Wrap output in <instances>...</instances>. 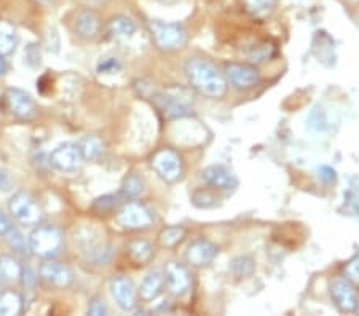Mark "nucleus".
Listing matches in <instances>:
<instances>
[{"instance_id": "f257e3e1", "label": "nucleus", "mask_w": 359, "mask_h": 316, "mask_svg": "<svg viewBox=\"0 0 359 316\" xmlns=\"http://www.w3.org/2000/svg\"><path fill=\"white\" fill-rule=\"evenodd\" d=\"M185 76H187L190 86L203 96L221 99L227 95V77L206 57H190L185 62Z\"/></svg>"}, {"instance_id": "f03ea898", "label": "nucleus", "mask_w": 359, "mask_h": 316, "mask_svg": "<svg viewBox=\"0 0 359 316\" xmlns=\"http://www.w3.org/2000/svg\"><path fill=\"white\" fill-rule=\"evenodd\" d=\"M154 104L166 118H184L194 109L195 97L189 88L184 86H170L152 96Z\"/></svg>"}, {"instance_id": "7ed1b4c3", "label": "nucleus", "mask_w": 359, "mask_h": 316, "mask_svg": "<svg viewBox=\"0 0 359 316\" xmlns=\"http://www.w3.org/2000/svg\"><path fill=\"white\" fill-rule=\"evenodd\" d=\"M29 251L40 259H55L60 254L65 245V233L62 230L53 226V224H45L37 226L29 235Z\"/></svg>"}, {"instance_id": "20e7f679", "label": "nucleus", "mask_w": 359, "mask_h": 316, "mask_svg": "<svg viewBox=\"0 0 359 316\" xmlns=\"http://www.w3.org/2000/svg\"><path fill=\"white\" fill-rule=\"evenodd\" d=\"M149 31L152 36L154 43L160 50L175 51L181 48L187 40V31L181 22H165V21H150Z\"/></svg>"}, {"instance_id": "39448f33", "label": "nucleus", "mask_w": 359, "mask_h": 316, "mask_svg": "<svg viewBox=\"0 0 359 316\" xmlns=\"http://www.w3.org/2000/svg\"><path fill=\"white\" fill-rule=\"evenodd\" d=\"M10 214L22 226H39L43 217L42 206L29 192H16L8 201Z\"/></svg>"}, {"instance_id": "423d86ee", "label": "nucleus", "mask_w": 359, "mask_h": 316, "mask_svg": "<svg viewBox=\"0 0 359 316\" xmlns=\"http://www.w3.org/2000/svg\"><path fill=\"white\" fill-rule=\"evenodd\" d=\"M150 165H152L154 171L168 184H175L182 177L184 165L182 158L175 149L163 147L155 152L150 158Z\"/></svg>"}, {"instance_id": "0eeeda50", "label": "nucleus", "mask_w": 359, "mask_h": 316, "mask_svg": "<svg viewBox=\"0 0 359 316\" xmlns=\"http://www.w3.org/2000/svg\"><path fill=\"white\" fill-rule=\"evenodd\" d=\"M75 243L80 246L82 252L86 254V259L93 263H106L112 256V246L104 245L101 241V235L93 227L80 228V232L75 235Z\"/></svg>"}, {"instance_id": "6e6552de", "label": "nucleus", "mask_w": 359, "mask_h": 316, "mask_svg": "<svg viewBox=\"0 0 359 316\" xmlns=\"http://www.w3.org/2000/svg\"><path fill=\"white\" fill-rule=\"evenodd\" d=\"M48 162L53 170L65 172V174H72L80 170L85 160L77 142H62L53 149Z\"/></svg>"}, {"instance_id": "1a4fd4ad", "label": "nucleus", "mask_w": 359, "mask_h": 316, "mask_svg": "<svg viewBox=\"0 0 359 316\" xmlns=\"http://www.w3.org/2000/svg\"><path fill=\"white\" fill-rule=\"evenodd\" d=\"M7 111L20 122H32L37 118V104L32 96L20 88H8L4 93Z\"/></svg>"}, {"instance_id": "9d476101", "label": "nucleus", "mask_w": 359, "mask_h": 316, "mask_svg": "<svg viewBox=\"0 0 359 316\" xmlns=\"http://www.w3.org/2000/svg\"><path fill=\"white\" fill-rule=\"evenodd\" d=\"M117 222L126 230H146L154 224V214L144 203L130 201L118 209Z\"/></svg>"}, {"instance_id": "9b49d317", "label": "nucleus", "mask_w": 359, "mask_h": 316, "mask_svg": "<svg viewBox=\"0 0 359 316\" xmlns=\"http://www.w3.org/2000/svg\"><path fill=\"white\" fill-rule=\"evenodd\" d=\"M39 277L45 284L56 289H66L72 284L74 273L66 263L57 262L55 259H46V261L39 268Z\"/></svg>"}, {"instance_id": "f8f14e48", "label": "nucleus", "mask_w": 359, "mask_h": 316, "mask_svg": "<svg viewBox=\"0 0 359 316\" xmlns=\"http://www.w3.org/2000/svg\"><path fill=\"white\" fill-rule=\"evenodd\" d=\"M219 246L210 240L198 238L192 241L185 249V261L189 266L195 268H201L210 266V263L217 257Z\"/></svg>"}, {"instance_id": "ddd939ff", "label": "nucleus", "mask_w": 359, "mask_h": 316, "mask_svg": "<svg viewBox=\"0 0 359 316\" xmlns=\"http://www.w3.org/2000/svg\"><path fill=\"white\" fill-rule=\"evenodd\" d=\"M111 292L117 305L121 310H125V312H131V310L137 307L139 292L135 283L128 277H123V275L114 277L111 280Z\"/></svg>"}, {"instance_id": "4468645a", "label": "nucleus", "mask_w": 359, "mask_h": 316, "mask_svg": "<svg viewBox=\"0 0 359 316\" xmlns=\"http://www.w3.org/2000/svg\"><path fill=\"white\" fill-rule=\"evenodd\" d=\"M225 77L238 90H249L260 82L257 67L252 64H241V62H229L225 66Z\"/></svg>"}, {"instance_id": "2eb2a0df", "label": "nucleus", "mask_w": 359, "mask_h": 316, "mask_svg": "<svg viewBox=\"0 0 359 316\" xmlns=\"http://www.w3.org/2000/svg\"><path fill=\"white\" fill-rule=\"evenodd\" d=\"M165 278L168 289L176 297L185 296L192 287V277H190L189 268L184 263L168 262L165 267Z\"/></svg>"}, {"instance_id": "dca6fc26", "label": "nucleus", "mask_w": 359, "mask_h": 316, "mask_svg": "<svg viewBox=\"0 0 359 316\" xmlns=\"http://www.w3.org/2000/svg\"><path fill=\"white\" fill-rule=\"evenodd\" d=\"M331 297L340 312L351 313L358 308L356 289L348 278H337L332 281Z\"/></svg>"}, {"instance_id": "f3484780", "label": "nucleus", "mask_w": 359, "mask_h": 316, "mask_svg": "<svg viewBox=\"0 0 359 316\" xmlns=\"http://www.w3.org/2000/svg\"><path fill=\"white\" fill-rule=\"evenodd\" d=\"M74 29L79 37L85 40H95L101 34V18L93 8H82L75 15Z\"/></svg>"}, {"instance_id": "a211bd4d", "label": "nucleus", "mask_w": 359, "mask_h": 316, "mask_svg": "<svg viewBox=\"0 0 359 316\" xmlns=\"http://www.w3.org/2000/svg\"><path fill=\"white\" fill-rule=\"evenodd\" d=\"M201 177L208 186L219 188V191H233V188L238 186V179H236L233 171H230L227 166L224 165L208 166V168L203 171Z\"/></svg>"}, {"instance_id": "6ab92c4d", "label": "nucleus", "mask_w": 359, "mask_h": 316, "mask_svg": "<svg viewBox=\"0 0 359 316\" xmlns=\"http://www.w3.org/2000/svg\"><path fill=\"white\" fill-rule=\"evenodd\" d=\"M165 287H166L165 272H161V270H152V272H149L146 277H144L141 287H139L137 292H139V297H141L144 302H152L163 294Z\"/></svg>"}, {"instance_id": "aec40b11", "label": "nucleus", "mask_w": 359, "mask_h": 316, "mask_svg": "<svg viewBox=\"0 0 359 316\" xmlns=\"http://www.w3.org/2000/svg\"><path fill=\"white\" fill-rule=\"evenodd\" d=\"M136 31V22L123 15L112 16L106 25V36L111 40H130L135 37Z\"/></svg>"}, {"instance_id": "412c9836", "label": "nucleus", "mask_w": 359, "mask_h": 316, "mask_svg": "<svg viewBox=\"0 0 359 316\" xmlns=\"http://www.w3.org/2000/svg\"><path fill=\"white\" fill-rule=\"evenodd\" d=\"M18 29L8 20H0V55L8 56L18 45Z\"/></svg>"}, {"instance_id": "4be33fe9", "label": "nucleus", "mask_w": 359, "mask_h": 316, "mask_svg": "<svg viewBox=\"0 0 359 316\" xmlns=\"http://www.w3.org/2000/svg\"><path fill=\"white\" fill-rule=\"evenodd\" d=\"M126 249H128V256L131 261L137 263V266H146V263L152 261L154 257L152 245H150L149 241L141 240V238L131 240L128 246H126Z\"/></svg>"}, {"instance_id": "5701e85b", "label": "nucleus", "mask_w": 359, "mask_h": 316, "mask_svg": "<svg viewBox=\"0 0 359 316\" xmlns=\"http://www.w3.org/2000/svg\"><path fill=\"white\" fill-rule=\"evenodd\" d=\"M25 310V301L18 291L7 289L0 294V315L15 316L21 315Z\"/></svg>"}, {"instance_id": "b1692460", "label": "nucleus", "mask_w": 359, "mask_h": 316, "mask_svg": "<svg viewBox=\"0 0 359 316\" xmlns=\"http://www.w3.org/2000/svg\"><path fill=\"white\" fill-rule=\"evenodd\" d=\"M77 144H79L80 151H82L85 162H93V160H97L104 153V141L96 135L85 136Z\"/></svg>"}, {"instance_id": "393cba45", "label": "nucleus", "mask_w": 359, "mask_h": 316, "mask_svg": "<svg viewBox=\"0 0 359 316\" xmlns=\"http://www.w3.org/2000/svg\"><path fill=\"white\" fill-rule=\"evenodd\" d=\"M278 0H243V7L252 18L264 20L273 13Z\"/></svg>"}, {"instance_id": "a878e982", "label": "nucleus", "mask_w": 359, "mask_h": 316, "mask_svg": "<svg viewBox=\"0 0 359 316\" xmlns=\"http://www.w3.org/2000/svg\"><path fill=\"white\" fill-rule=\"evenodd\" d=\"M21 263L11 256L0 257V281L5 283H16L21 280Z\"/></svg>"}, {"instance_id": "bb28decb", "label": "nucleus", "mask_w": 359, "mask_h": 316, "mask_svg": "<svg viewBox=\"0 0 359 316\" xmlns=\"http://www.w3.org/2000/svg\"><path fill=\"white\" fill-rule=\"evenodd\" d=\"M185 237V228L181 226L166 227L158 235V243L161 248H175Z\"/></svg>"}, {"instance_id": "cd10ccee", "label": "nucleus", "mask_w": 359, "mask_h": 316, "mask_svg": "<svg viewBox=\"0 0 359 316\" xmlns=\"http://www.w3.org/2000/svg\"><path fill=\"white\" fill-rule=\"evenodd\" d=\"M230 270L236 278H249L252 277L254 272H256V263H254L252 257L240 256L231 261Z\"/></svg>"}, {"instance_id": "c85d7f7f", "label": "nucleus", "mask_w": 359, "mask_h": 316, "mask_svg": "<svg viewBox=\"0 0 359 316\" xmlns=\"http://www.w3.org/2000/svg\"><path fill=\"white\" fill-rule=\"evenodd\" d=\"M121 192L128 198H137L144 192V181L137 172H131L121 182Z\"/></svg>"}, {"instance_id": "c756f323", "label": "nucleus", "mask_w": 359, "mask_h": 316, "mask_svg": "<svg viewBox=\"0 0 359 316\" xmlns=\"http://www.w3.org/2000/svg\"><path fill=\"white\" fill-rule=\"evenodd\" d=\"M219 203V197L211 188H198L192 193V205L196 208H212Z\"/></svg>"}, {"instance_id": "7c9ffc66", "label": "nucleus", "mask_w": 359, "mask_h": 316, "mask_svg": "<svg viewBox=\"0 0 359 316\" xmlns=\"http://www.w3.org/2000/svg\"><path fill=\"white\" fill-rule=\"evenodd\" d=\"M5 237H7L10 248L18 252V254L25 256L27 252H31L29 251V241L25 238V235H22L18 228L13 227Z\"/></svg>"}, {"instance_id": "2f4dec72", "label": "nucleus", "mask_w": 359, "mask_h": 316, "mask_svg": "<svg viewBox=\"0 0 359 316\" xmlns=\"http://www.w3.org/2000/svg\"><path fill=\"white\" fill-rule=\"evenodd\" d=\"M121 62L118 57H114V56H107V57H102V60L97 62V67L96 71L100 76H117V74L121 72Z\"/></svg>"}, {"instance_id": "473e14b6", "label": "nucleus", "mask_w": 359, "mask_h": 316, "mask_svg": "<svg viewBox=\"0 0 359 316\" xmlns=\"http://www.w3.org/2000/svg\"><path fill=\"white\" fill-rule=\"evenodd\" d=\"M22 62H25V66L31 69L40 67V62H42V53H40V48L37 43H29L25 48V53H22Z\"/></svg>"}, {"instance_id": "72a5a7b5", "label": "nucleus", "mask_w": 359, "mask_h": 316, "mask_svg": "<svg viewBox=\"0 0 359 316\" xmlns=\"http://www.w3.org/2000/svg\"><path fill=\"white\" fill-rule=\"evenodd\" d=\"M275 47L271 43H260L257 47H252L251 51L248 53V57L254 62H262L267 61L269 57L273 56Z\"/></svg>"}, {"instance_id": "f704fd0d", "label": "nucleus", "mask_w": 359, "mask_h": 316, "mask_svg": "<svg viewBox=\"0 0 359 316\" xmlns=\"http://www.w3.org/2000/svg\"><path fill=\"white\" fill-rule=\"evenodd\" d=\"M118 205H120V198L117 195H104V197L95 200L93 208L100 212H109V211H114Z\"/></svg>"}, {"instance_id": "c9c22d12", "label": "nucleus", "mask_w": 359, "mask_h": 316, "mask_svg": "<svg viewBox=\"0 0 359 316\" xmlns=\"http://www.w3.org/2000/svg\"><path fill=\"white\" fill-rule=\"evenodd\" d=\"M345 278H348L353 284H359V252L345 266Z\"/></svg>"}, {"instance_id": "e433bc0d", "label": "nucleus", "mask_w": 359, "mask_h": 316, "mask_svg": "<svg viewBox=\"0 0 359 316\" xmlns=\"http://www.w3.org/2000/svg\"><path fill=\"white\" fill-rule=\"evenodd\" d=\"M15 187V177L7 168H0V193H8Z\"/></svg>"}, {"instance_id": "4c0bfd02", "label": "nucleus", "mask_w": 359, "mask_h": 316, "mask_svg": "<svg viewBox=\"0 0 359 316\" xmlns=\"http://www.w3.org/2000/svg\"><path fill=\"white\" fill-rule=\"evenodd\" d=\"M88 315L93 316H104L107 315V305L102 297H93L88 305Z\"/></svg>"}, {"instance_id": "58836bf2", "label": "nucleus", "mask_w": 359, "mask_h": 316, "mask_svg": "<svg viewBox=\"0 0 359 316\" xmlns=\"http://www.w3.org/2000/svg\"><path fill=\"white\" fill-rule=\"evenodd\" d=\"M37 278H39V275L34 272L32 267H29V266L22 267L21 281H22V284H25L26 287H32L34 284H36L37 283Z\"/></svg>"}, {"instance_id": "ea45409f", "label": "nucleus", "mask_w": 359, "mask_h": 316, "mask_svg": "<svg viewBox=\"0 0 359 316\" xmlns=\"http://www.w3.org/2000/svg\"><path fill=\"white\" fill-rule=\"evenodd\" d=\"M318 172H320V177L326 184H332V182H335V179H337V176H335V171L332 168H329V166H321L320 171H318Z\"/></svg>"}, {"instance_id": "a19ab883", "label": "nucleus", "mask_w": 359, "mask_h": 316, "mask_svg": "<svg viewBox=\"0 0 359 316\" xmlns=\"http://www.w3.org/2000/svg\"><path fill=\"white\" fill-rule=\"evenodd\" d=\"M13 228V224H11V221H10V217L5 214V212L0 209V235H7L10 230Z\"/></svg>"}, {"instance_id": "79ce46f5", "label": "nucleus", "mask_w": 359, "mask_h": 316, "mask_svg": "<svg viewBox=\"0 0 359 316\" xmlns=\"http://www.w3.org/2000/svg\"><path fill=\"white\" fill-rule=\"evenodd\" d=\"M8 71H10V64H8L7 57L0 55V77H4Z\"/></svg>"}, {"instance_id": "37998d69", "label": "nucleus", "mask_w": 359, "mask_h": 316, "mask_svg": "<svg viewBox=\"0 0 359 316\" xmlns=\"http://www.w3.org/2000/svg\"><path fill=\"white\" fill-rule=\"evenodd\" d=\"M160 4H163V5H175V4H177L179 0H158Z\"/></svg>"}, {"instance_id": "c03bdc74", "label": "nucleus", "mask_w": 359, "mask_h": 316, "mask_svg": "<svg viewBox=\"0 0 359 316\" xmlns=\"http://www.w3.org/2000/svg\"><path fill=\"white\" fill-rule=\"evenodd\" d=\"M34 2H37V4H40V5H46V4L53 2V0H34Z\"/></svg>"}, {"instance_id": "a18cd8bd", "label": "nucleus", "mask_w": 359, "mask_h": 316, "mask_svg": "<svg viewBox=\"0 0 359 316\" xmlns=\"http://www.w3.org/2000/svg\"><path fill=\"white\" fill-rule=\"evenodd\" d=\"M88 2H91V4H104V2H107V0H88Z\"/></svg>"}, {"instance_id": "49530a36", "label": "nucleus", "mask_w": 359, "mask_h": 316, "mask_svg": "<svg viewBox=\"0 0 359 316\" xmlns=\"http://www.w3.org/2000/svg\"><path fill=\"white\" fill-rule=\"evenodd\" d=\"M358 312H359V307H358Z\"/></svg>"}]
</instances>
